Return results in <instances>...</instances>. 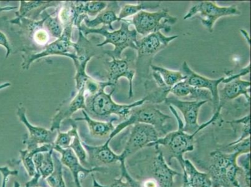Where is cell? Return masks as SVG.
I'll list each match as a JSON object with an SVG mask.
<instances>
[{"mask_svg":"<svg viewBox=\"0 0 251 187\" xmlns=\"http://www.w3.org/2000/svg\"><path fill=\"white\" fill-rule=\"evenodd\" d=\"M181 72L186 76V81L189 85L209 91L213 104V114L217 112H221L222 107L220 104L218 86L223 83L225 77H221L220 79H212L202 76L191 70L186 61L182 64Z\"/></svg>","mask_w":251,"mask_h":187,"instance_id":"5bb4252c","label":"cell"},{"mask_svg":"<svg viewBox=\"0 0 251 187\" xmlns=\"http://www.w3.org/2000/svg\"><path fill=\"white\" fill-rule=\"evenodd\" d=\"M111 141L110 139H107L103 144L98 146L89 145L82 141V144L87 152L88 161L91 168L120 162V155L115 154L109 147Z\"/></svg>","mask_w":251,"mask_h":187,"instance_id":"ac0fdd59","label":"cell"},{"mask_svg":"<svg viewBox=\"0 0 251 187\" xmlns=\"http://www.w3.org/2000/svg\"><path fill=\"white\" fill-rule=\"evenodd\" d=\"M151 68L152 71H156L160 74L164 83L170 88L186 79V76L181 71L170 70L161 66L152 65H151Z\"/></svg>","mask_w":251,"mask_h":187,"instance_id":"f546056e","label":"cell"},{"mask_svg":"<svg viewBox=\"0 0 251 187\" xmlns=\"http://www.w3.org/2000/svg\"><path fill=\"white\" fill-rule=\"evenodd\" d=\"M120 10L118 1L109 2L107 7L97 15L94 19L90 20L88 16H86L83 20V24L91 29L96 28L100 25L103 24V26H108V29L113 31L114 28L112 24L113 22L120 21L117 14Z\"/></svg>","mask_w":251,"mask_h":187,"instance_id":"44dd1931","label":"cell"},{"mask_svg":"<svg viewBox=\"0 0 251 187\" xmlns=\"http://www.w3.org/2000/svg\"><path fill=\"white\" fill-rule=\"evenodd\" d=\"M52 15H53V13L51 15L47 13L44 26L47 31L49 32L50 36L56 40L62 35L64 27L60 20H59L58 15H56L55 17H52Z\"/></svg>","mask_w":251,"mask_h":187,"instance_id":"d6a6232c","label":"cell"},{"mask_svg":"<svg viewBox=\"0 0 251 187\" xmlns=\"http://www.w3.org/2000/svg\"><path fill=\"white\" fill-rule=\"evenodd\" d=\"M82 113H83V117L76 118L74 119L75 121H80V120L85 121L88 125L90 135L93 138L108 139L112 132L115 130V127L114 126L113 122L116 120V118H113L110 121L108 122L100 121L90 117L84 110H82Z\"/></svg>","mask_w":251,"mask_h":187,"instance_id":"d4e9b609","label":"cell"},{"mask_svg":"<svg viewBox=\"0 0 251 187\" xmlns=\"http://www.w3.org/2000/svg\"><path fill=\"white\" fill-rule=\"evenodd\" d=\"M108 65L107 81L115 87L119 79L126 77L129 82L128 99H131L133 96V81L136 73L134 58L131 55L125 58H112L111 61H108Z\"/></svg>","mask_w":251,"mask_h":187,"instance_id":"9a60e30c","label":"cell"},{"mask_svg":"<svg viewBox=\"0 0 251 187\" xmlns=\"http://www.w3.org/2000/svg\"><path fill=\"white\" fill-rule=\"evenodd\" d=\"M20 185L18 182L16 181L14 182V186L13 187H20Z\"/></svg>","mask_w":251,"mask_h":187,"instance_id":"7bdbcfd3","label":"cell"},{"mask_svg":"<svg viewBox=\"0 0 251 187\" xmlns=\"http://www.w3.org/2000/svg\"><path fill=\"white\" fill-rule=\"evenodd\" d=\"M86 110L85 88L84 85L74 97H71L61 102L56 109V114L51 120V131L60 129L61 123L65 120L69 119L78 110Z\"/></svg>","mask_w":251,"mask_h":187,"instance_id":"2e32d148","label":"cell"},{"mask_svg":"<svg viewBox=\"0 0 251 187\" xmlns=\"http://www.w3.org/2000/svg\"><path fill=\"white\" fill-rule=\"evenodd\" d=\"M168 106L176 107L181 112L184 118L185 125H184V131L190 134H197L201 130L206 128L210 124L215 123L223 122L220 117L221 112H217L213 114V117L202 125H199L198 122V115L200 110L203 105L206 104L208 101H182L176 97H167L164 101Z\"/></svg>","mask_w":251,"mask_h":187,"instance_id":"8992f818","label":"cell"},{"mask_svg":"<svg viewBox=\"0 0 251 187\" xmlns=\"http://www.w3.org/2000/svg\"><path fill=\"white\" fill-rule=\"evenodd\" d=\"M92 177L93 187H131L129 182L122 177H121L120 179L114 180L108 186H103V185L98 183L97 180L95 179L94 175H92Z\"/></svg>","mask_w":251,"mask_h":187,"instance_id":"8d00e7d4","label":"cell"},{"mask_svg":"<svg viewBox=\"0 0 251 187\" xmlns=\"http://www.w3.org/2000/svg\"><path fill=\"white\" fill-rule=\"evenodd\" d=\"M11 84L10 83H5L1 84L0 85V90H3V89L8 88V87L10 86Z\"/></svg>","mask_w":251,"mask_h":187,"instance_id":"b9f144b4","label":"cell"},{"mask_svg":"<svg viewBox=\"0 0 251 187\" xmlns=\"http://www.w3.org/2000/svg\"><path fill=\"white\" fill-rule=\"evenodd\" d=\"M0 173L2 175L1 187H6L9 176H10V175H17L18 172L17 170L9 169L8 166H1L0 167Z\"/></svg>","mask_w":251,"mask_h":187,"instance_id":"74e56055","label":"cell"},{"mask_svg":"<svg viewBox=\"0 0 251 187\" xmlns=\"http://www.w3.org/2000/svg\"><path fill=\"white\" fill-rule=\"evenodd\" d=\"M159 2L138 1L136 4H125L121 8L120 14L118 16L119 20L122 21L125 18L138 14L142 11L154 10L160 6Z\"/></svg>","mask_w":251,"mask_h":187,"instance_id":"f1b7e54d","label":"cell"},{"mask_svg":"<svg viewBox=\"0 0 251 187\" xmlns=\"http://www.w3.org/2000/svg\"><path fill=\"white\" fill-rule=\"evenodd\" d=\"M171 113L174 115L177 123V130L166 134L164 138H159L156 142L151 143L148 147L154 145H163L167 147L173 157L181 163L185 153L193 151L195 148V139L196 134H190L184 131V122L179 117L174 107L168 106Z\"/></svg>","mask_w":251,"mask_h":187,"instance_id":"5b68a950","label":"cell"},{"mask_svg":"<svg viewBox=\"0 0 251 187\" xmlns=\"http://www.w3.org/2000/svg\"><path fill=\"white\" fill-rule=\"evenodd\" d=\"M70 149L76 155L77 159H78L79 163L84 167L91 168L90 164L88 161V154L85 149H84L80 138H79L78 132H77V125H75L74 137L73 140L70 146Z\"/></svg>","mask_w":251,"mask_h":187,"instance_id":"1f68e13d","label":"cell"},{"mask_svg":"<svg viewBox=\"0 0 251 187\" xmlns=\"http://www.w3.org/2000/svg\"><path fill=\"white\" fill-rule=\"evenodd\" d=\"M70 124L72 125V128L67 132H61L60 130H58V135L54 142V146L61 148L62 149H70L71 143L72 142L73 137H74L75 125L76 123L75 120L68 119Z\"/></svg>","mask_w":251,"mask_h":187,"instance_id":"836d02e7","label":"cell"},{"mask_svg":"<svg viewBox=\"0 0 251 187\" xmlns=\"http://www.w3.org/2000/svg\"><path fill=\"white\" fill-rule=\"evenodd\" d=\"M74 3L78 19L83 15L94 17L104 10L108 5L107 2L102 1H74Z\"/></svg>","mask_w":251,"mask_h":187,"instance_id":"83f0119b","label":"cell"},{"mask_svg":"<svg viewBox=\"0 0 251 187\" xmlns=\"http://www.w3.org/2000/svg\"><path fill=\"white\" fill-rule=\"evenodd\" d=\"M61 2L60 1H20L19 10L15 12L17 18L15 20H20L22 18H33L35 20L38 18L42 12H44L46 9L50 7H59Z\"/></svg>","mask_w":251,"mask_h":187,"instance_id":"cb8c5ba5","label":"cell"},{"mask_svg":"<svg viewBox=\"0 0 251 187\" xmlns=\"http://www.w3.org/2000/svg\"><path fill=\"white\" fill-rule=\"evenodd\" d=\"M244 157L240 156V165L242 171L244 173L246 186L250 187L251 169H250V153L244 154Z\"/></svg>","mask_w":251,"mask_h":187,"instance_id":"e575fe53","label":"cell"},{"mask_svg":"<svg viewBox=\"0 0 251 187\" xmlns=\"http://www.w3.org/2000/svg\"><path fill=\"white\" fill-rule=\"evenodd\" d=\"M227 147L231 148L232 151L239 153L240 155L250 153L251 151V138H246L244 140L238 143L231 145H227Z\"/></svg>","mask_w":251,"mask_h":187,"instance_id":"d590c367","label":"cell"},{"mask_svg":"<svg viewBox=\"0 0 251 187\" xmlns=\"http://www.w3.org/2000/svg\"><path fill=\"white\" fill-rule=\"evenodd\" d=\"M53 146L54 145L51 144H45L41 145L37 149L34 150L25 149L20 150V161L24 164L29 177H33L36 173L35 164L33 163V156L38 152L50 151V150L53 149Z\"/></svg>","mask_w":251,"mask_h":187,"instance_id":"4316f807","label":"cell"},{"mask_svg":"<svg viewBox=\"0 0 251 187\" xmlns=\"http://www.w3.org/2000/svg\"><path fill=\"white\" fill-rule=\"evenodd\" d=\"M250 91V81H244L241 78L232 80L229 83L225 84V87L220 91V93H219L220 104L224 101H230V100L236 99L241 95H244L248 102L250 103L251 101Z\"/></svg>","mask_w":251,"mask_h":187,"instance_id":"603a6c76","label":"cell"},{"mask_svg":"<svg viewBox=\"0 0 251 187\" xmlns=\"http://www.w3.org/2000/svg\"><path fill=\"white\" fill-rule=\"evenodd\" d=\"M53 149L61 154V163L69 168L73 178H74L76 187H83L81 186V180L79 176L83 175L84 177L85 178L90 173L101 172L104 170V168L102 166H96V167L91 168L84 167L79 163L76 155L71 149H62L61 148L54 146Z\"/></svg>","mask_w":251,"mask_h":187,"instance_id":"e0dca14e","label":"cell"},{"mask_svg":"<svg viewBox=\"0 0 251 187\" xmlns=\"http://www.w3.org/2000/svg\"><path fill=\"white\" fill-rule=\"evenodd\" d=\"M170 93L179 97H188L194 101H212V96L209 91L189 85L186 80L173 86L171 89Z\"/></svg>","mask_w":251,"mask_h":187,"instance_id":"484cf974","label":"cell"},{"mask_svg":"<svg viewBox=\"0 0 251 187\" xmlns=\"http://www.w3.org/2000/svg\"><path fill=\"white\" fill-rule=\"evenodd\" d=\"M156 149L153 162H152V172L155 180L162 187H172L174 184V178L181 173L173 170L166 163L165 159L158 145H154Z\"/></svg>","mask_w":251,"mask_h":187,"instance_id":"ffe728a7","label":"cell"},{"mask_svg":"<svg viewBox=\"0 0 251 187\" xmlns=\"http://www.w3.org/2000/svg\"><path fill=\"white\" fill-rule=\"evenodd\" d=\"M144 187H158L159 184L155 179H148L144 182Z\"/></svg>","mask_w":251,"mask_h":187,"instance_id":"ab89813d","label":"cell"},{"mask_svg":"<svg viewBox=\"0 0 251 187\" xmlns=\"http://www.w3.org/2000/svg\"><path fill=\"white\" fill-rule=\"evenodd\" d=\"M52 159L54 163L53 172L45 180L50 187H66L63 178V164L54 151L52 153Z\"/></svg>","mask_w":251,"mask_h":187,"instance_id":"4dcf8cb0","label":"cell"},{"mask_svg":"<svg viewBox=\"0 0 251 187\" xmlns=\"http://www.w3.org/2000/svg\"><path fill=\"white\" fill-rule=\"evenodd\" d=\"M54 149L49 152H38L33 156L36 173L25 187H40V182L47 179L54 170L52 153Z\"/></svg>","mask_w":251,"mask_h":187,"instance_id":"d6986e66","label":"cell"},{"mask_svg":"<svg viewBox=\"0 0 251 187\" xmlns=\"http://www.w3.org/2000/svg\"><path fill=\"white\" fill-rule=\"evenodd\" d=\"M210 156L212 157L211 165L208 174L213 182V187H238L237 172L240 170L237 164V159L241 155L239 153H223L214 150Z\"/></svg>","mask_w":251,"mask_h":187,"instance_id":"3957f363","label":"cell"},{"mask_svg":"<svg viewBox=\"0 0 251 187\" xmlns=\"http://www.w3.org/2000/svg\"><path fill=\"white\" fill-rule=\"evenodd\" d=\"M178 37L177 35L166 36L161 31L150 34L145 37L138 40L137 50L138 58H137L136 68L140 70L141 66L145 63V68L149 70L151 63L154 56L162 49L166 48L168 45Z\"/></svg>","mask_w":251,"mask_h":187,"instance_id":"8fae6325","label":"cell"},{"mask_svg":"<svg viewBox=\"0 0 251 187\" xmlns=\"http://www.w3.org/2000/svg\"><path fill=\"white\" fill-rule=\"evenodd\" d=\"M73 47L75 53L72 60L74 61L76 72L75 80L76 90L79 91L86 82L91 78L86 72V65L92 57L97 56L102 51L97 46L95 47L80 30H79L78 40L76 43H74Z\"/></svg>","mask_w":251,"mask_h":187,"instance_id":"30bf717a","label":"cell"},{"mask_svg":"<svg viewBox=\"0 0 251 187\" xmlns=\"http://www.w3.org/2000/svg\"><path fill=\"white\" fill-rule=\"evenodd\" d=\"M199 15L203 26L213 33V26L217 20L226 16L240 15L241 11L235 6H220L214 1H196L191 6L187 14L183 18L187 20L194 16Z\"/></svg>","mask_w":251,"mask_h":187,"instance_id":"9c48e42d","label":"cell"},{"mask_svg":"<svg viewBox=\"0 0 251 187\" xmlns=\"http://www.w3.org/2000/svg\"><path fill=\"white\" fill-rule=\"evenodd\" d=\"M17 115L20 121L26 126L28 134H25L23 143L26 145V149L31 150L37 149L45 144L54 145L58 132L51 131L43 127L35 126L30 124L26 116V109L23 106L18 108Z\"/></svg>","mask_w":251,"mask_h":187,"instance_id":"4fadbf2b","label":"cell"},{"mask_svg":"<svg viewBox=\"0 0 251 187\" xmlns=\"http://www.w3.org/2000/svg\"><path fill=\"white\" fill-rule=\"evenodd\" d=\"M0 46L6 49V59H7L12 52V47H11L7 36L1 31H0Z\"/></svg>","mask_w":251,"mask_h":187,"instance_id":"f35d334b","label":"cell"},{"mask_svg":"<svg viewBox=\"0 0 251 187\" xmlns=\"http://www.w3.org/2000/svg\"><path fill=\"white\" fill-rule=\"evenodd\" d=\"M145 103L132 109L131 115L115 127L109 138L113 139L123 130L138 123L152 125L158 134L160 132L163 134H167V122L171 118L170 116L162 113L153 104L146 102Z\"/></svg>","mask_w":251,"mask_h":187,"instance_id":"277c9868","label":"cell"},{"mask_svg":"<svg viewBox=\"0 0 251 187\" xmlns=\"http://www.w3.org/2000/svg\"><path fill=\"white\" fill-rule=\"evenodd\" d=\"M18 8L17 6H6V7L1 8L0 7V13L2 11H10L12 10H17Z\"/></svg>","mask_w":251,"mask_h":187,"instance_id":"60d3db41","label":"cell"},{"mask_svg":"<svg viewBox=\"0 0 251 187\" xmlns=\"http://www.w3.org/2000/svg\"><path fill=\"white\" fill-rule=\"evenodd\" d=\"M184 172V183L191 187H213L208 173L200 172L189 160L180 163Z\"/></svg>","mask_w":251,"mask_h":187,"instance_id":"7402d4cb","label":"cell"},{"mask_svg":"<svg viewBox=\"0 0 251 187\" xmlns=\"http://www.w3.org/2000/svg\"><path fill=\"white\" fill-rule=\"evenodd\" d=\"M176 22L177 18L170 15L168 9H163L156 12L142 11L133 16L131 20L137 33L143 36L156 33L162 29L169 33L171 30V25L175 24Z\"/></svg>","mask_w":251,"mask_h":187,"instance_id":"ba28073f","label":"cell"},{"mask_svg":"<svg viewBox=\"0 0 251 187\" xmlns=\"http://www.w3.org/2000/svg\"><path fill=\"white\" fill-rule=\"evenodd\" d=\"M241 187V186H240V187Z\"/></svg>","mask_w":251,"mask_h":187,"instance_id":"f6af8a7d","label":"cell"},{"mask_svg":"<svg viewBox=\"0 0 251 187\" xmlns=\"http://www.w3.org/2000/svg\"><path fill=\"white\" fill-rule=\"evenodd\" d=\"M74 24L64 26V30L61 37L54 42L50 43L42 51L37 52H26L22 54L24 59L21 65L23 70H28L34 61L49 56L58 55L68 57L72 59L75 54L74 43L72 41V35Z\"/></svg>","mask_w":251,"mask_h":187,"instance_id":"52a82bcc","label":"cell"},{"mask_svg":"<svg viewBox=\"0 0 251 187\" xmlns=\"http://www.w3.org/2000/svg\"><path fill=\"white\" fill-rule=\"evenodd\" d=\"M131 24V20H122V24L117 30L109 31L108 27L102 26L100 28H88L83 23L77 29L83 33L84 36H87L89 34H97L104 36L105 40L97 46L102 47L104 45L111 44L115 48L111 51H104V54L115 59L122 58V54L125 49L129 47L137 50V33L135 29L130 30L129 25Z\"/></svg>","mask_w":251,"mask_h":187,"instance_id":"7a4b0ae2","label":"cell"},{"mask_svg":"<svg viewBox=\"0 0 251 187\" xmlns=\"http://www.w3.org/2000/svg\"><path fill=\"white\" fill-rule=\"evenodd\" d=\"M115 88L108 81L104 82L100 90L93 94L85 95L86 113L93 119L100 121H110L115 115L126 119L131 115V110L141 106L147 99L145 97L131 104H119L112 99Z\"/></svg>","mask_w":251,"mask_h":187,"instance_id":"6da1fadb","label":"cell"},{"mask_svg":"<svg viewBox=\"0 0 251 187\" xmlns=\"http://www.w3.org/2000/svg\"><path fill=\"white\" fill-rule=\"evenodd\" d=\"M133 125L124 150L120 154V164H125L127 157L143 148L148 147L159 139L158 132L152 125L141 123Z\"/></svg>","mask_w":251,"mask_h":187,"instance_id":"7c38bea8","label":"cell"},{"mask_svg":"<svg viewBox=\"0 0 251 187\" xmlns=\"http://www.w3.org/2000/svg\"><path fill=\"white\" fill-rule=\"evenodd\" d=\"M182 187H191L189 186L188 185H187L186 184L183 183V186H182Z\"/></svg>","mask_w":251,"mask_h":187,"instance_id":"ee69618b","label":"cell"}]
</instances>
